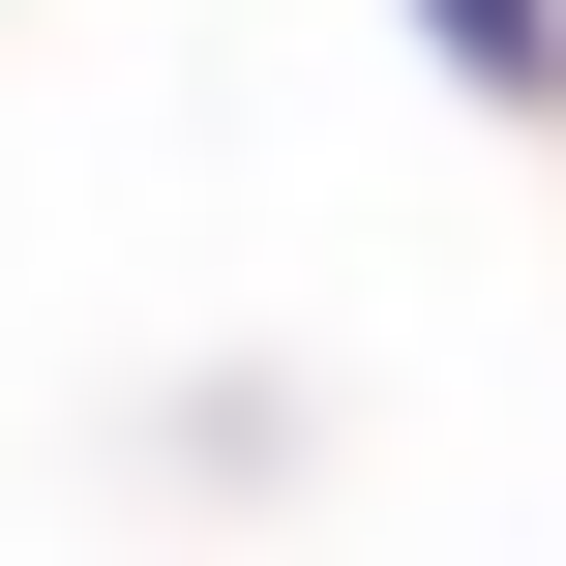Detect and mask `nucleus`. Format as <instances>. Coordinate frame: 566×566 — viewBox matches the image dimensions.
<instances>
[{"label":"nucleus","instance_id":"1","mask_svg":"<svg viewBox=\"0 0 566 566\" xmlns=\"http://www.w3.org/2000/svg\"><path fill=\"white\" fill-rule=\"evenodd\" d=\"M418 30H448L478 90H537V60H566V0H418Z\"/></svg>","mask_w":566,"mask_h":566}]
</instances>
